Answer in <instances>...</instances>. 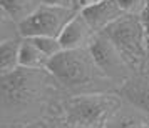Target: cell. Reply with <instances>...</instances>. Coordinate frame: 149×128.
Wrapping results in <instances>:
<instances>
[{"instance_id": "obj_1", "label": "cell", "mask_w": 149, "mask_h": 128, "mask_svg": "<svg viewBox=\"0 0 149 128\" xmlns=\"http://www.w3.org/2000/svg\"><path fill=\"white\" fill-rule=\"evenodd\" d=\"M67 97L49 68L0 75V128H62Z\"/></svg>"}, {"instance_id": "obj_2", "label": "cell", "mask_w": 149, "mask_h": 128, "mask_svg": "<svg viewBox=\"0 0 149 128\" xmlns=\"http://www.w3.org/2000/svg\"><path fill=\"white\" fill-rule=\"evenodd\" d=\"M47 68L67 95L119 92V87L104 73L89 48L62 50L50 58Z\"/></svg>"}, {"instance_id": "obj_3", "label": "cell", "mask_w": 149, "mask_h": 128, "mask_svg": "<svg viewBox=\"0 0 149 128\" xmlns=\"http://www.w3.org/2000/svg\"><path fill=\"white\" fill-rule=\"evenodd\" d=\"M122 101L119 92L69 95L64 103V127L106 128Z\"/></svg>"}, {"instance_id": "obj_4", "label": "cell", "mask_w": 149, "mask_h": 128, "mask_svg": "<svg viewBox=\"0 0 149 128\" xmlns=\"http://www.w3.org/2000/svg\"><path fill=\"white\" fill-rule=\"evenodd\" d=\"M102 34L116 45L134 73L144 72L149 62V43L142 15H122Z\"/></svg>"}, {"instance_id": "obj_5", "label": "cell", "mask_w": 149, "mask_h": 128, "mask_svg": "<svg viewBox=\"0 0 149 128\" xmlns=\"http://www.w3.org/2000/svg\"><path fill=\"white\" fill-rule=\"evenodd\" d=\"M77 14V10L64 7H55L42 3L29 18L19 23L20 35L25 38L35 37H59L69 20Z\"/></svg>"}, {"instance_id": "obj_6", "label": "cell", "mask_w": 149, "mask_h": 128, "mask_svg": "<svg viewBox=\"0 0 149 128\" xmlns=\"http://www.w3.org/2000/svg\"><path fill=\"white\" fill-rule=\"evenodd\" d=\"M89 50L94 55L99 67L104 70V73L119 87V90L132 75H136L132 72V68L127 65V62L124 60L121 52L116 48V45L109 40L106 34L95 35V38L91 43Z\"/></svg>"}, {"instance_id": "obj_7", "label": "cell", "mask_w": 149, "mask_h": 128, "mask_svg": "<svg viewBox=\"0 0 149 128\" xmlns=\"http://www.w3.org/2000/svg\"><path fill=\"white\" fill-rule=\"evenodd\" d=\"M94 28L89 25L86 17L77 12V14L69 20V23L64 27V30L59 35L64 50H75V48H89L91 43L95 38Z\"/></svg>"}, {"instance_id": "obj_8", "label": "cell", "mask_w": 149, "mask_h": 128, "mask_svg": "<svg viewBox=\"0 0 149 128\" xmlns=\"http://www.w3.org/2000/svg\"><path fill=\"white\" fill-rule=\"evenodd\" d=\"M79 12L86 17V20L94 28L95 34H102L111 23L119 20L122 15H127L124 14V10L116 0H101L97 3H92V5L81 8Z\"/></svg>"}, {"instance_id": "obj_9", "label": "cell", "mask_w": 149, "mask_h": 128, "mask_svg": "<svg viewBox=\"0 0 149 128\" xmlns=\"http://www.w3.org/2000/svg\"><path fill=\"white\" fill-rule=\"evenodd\" d=\"M106 128H149V113L124 100L109 118Z\"/></svg>"}, {"instance_id": "obj_10", "label": "cell", "mask_w": 149, "mask_h": 128, "mask_svg": "<svg viewBox=\"0 0 149 128\" xmlns=\"http://www.w3.org/2000/svg\"><path fill=\"white\" fill-rule=\"evenodd\" d=\"M119 93L124 100L136 105L137 108L149 113V77L144 73H136L121 87Z\"/></svg>"}, {"instance_id": "obj_11", "label": "cell", "mask_w": 149, "mask_h": 128, "mask_svg": "<svg viewBox=\"0 0 149 128\" xmlns=\"http://www.w3.org/2000/svg\"><path fill=\"white\" fill-rule=\"evenodd\" d=\"M44 3V0H0V12L17 23L24 22Z\"/></svg>"}, {"instance_id": "obj_12", "label": "cell", "mask_w": 149, "mask_h": 128, "mask_svg": "<svg viewBox=\"0 0 149 128\" xmlns=\"http://www.w3.org/2000/svg\"><path fill=\"white\" fill-rule=\"evenodd\" d=\"M22 38H12V40L0 42V75L10 73V72H14L20 67Z\"/></svg>"}, {"instance_id": "obj_13", "label": "cell", "mask_w": 149, "mask_h": 128, "mask_svg": "<svg viewBox=\"0 0 149 128\" xmlns=\"http://www.w3.org/2000/svg\"><path fill=\"white\" fill-rule=\"evenodd\" d=\"M49 58L32 38H22L20 43V67L24 68H47Z\"/></svg>"}, {"instance_id": "obj_14", "label": "cell", "mask_w": 149, "mask_h": 128, "mask_svg": "<svg viewBox=\"0 0 149 128\" xmlns=\"http://www.w3.org/2000/svg\"><path fill=\"white\" fill-rule=\"evenodd\" d=\"M12 38H22L19 23L12 20L8 15L0 12V42L12 40Z\"/></svg>"}, {"instance_id": "obj_15", "label": "cell", "mask_w": 149, "mask_h": 128, "mask_svg": "<svg viewBox=\"0 0 149 128\" xmlns=\"http://www.w3.org/2000/svg\"><path fill=\"white\" fill-rule=\"evenodd\" d=\"M32 40L35 42V45L40 48L49 58L59 55L62 50H64L61 40H59V37H35V38H32Z\"/></svg>"}, {"instance_id": "obj_16", "label": "cell", "mask_w": 149, "mask_h": 128, "mask_svg": "<svg viewBox=\"0 0 149 128\" xmlns=\"http://www.w3.org/2000/svg\"><path fill=\"white\" fill-rule=\"evenodd\" d=\"M116 2L127 15H142L149 3V0H116Z\"/></svg>"}, {"instance_id": "obj_17", "label": "cell", "mask_w": 149, "mask_h": 128, "mask_svg": "<svg viewBox=\"0 0 149 128\" xmlns=\"http://www.w3.org/2000/svg\"><path fill=\"white\" fill-rule=\"evenodd\" d=\"M44 3H49V5H55V7H64V8H72V10H77V0H44Z\"/></svg>"}, {"instance_id": "obj_18", "label": "cell", "mask_w": 149, "mask_h": 128, "mask_svg": "<svg viewBox=\"0 0 149 128\" xmlns=\"http://www.w3.org/2000/svg\"><path fill=\"white\" fill-rule=\"evenodd\" d=\"M142 20H144V25H146V32H148V43H149V3H148L146 12L142 14Z\"/></svg>"}, {"instance_id": "obj_19", "label": "cell", "mask_w": 149, "mask_h": 128, "mask_svg": "<svg viewBox=\"0 0 149 128\" xmlns=\"http://www.w3.org/2000/svg\"><path fill=\"white\" fill-rule=\"evenodd\" d=\"M97 2H101V0H77V8L81 10V8L87 7V5H92V3H97Z\"/></svg>"}, {"instance_id": "obj_20", "label": "cell", "mask_w": 149, "mask_h": 128, "mask_svg": "<svg viewBox=\"0 0 149 128\" xmlns=\"http://www.w3.org/2000/svg\"><path fill=\"white\" fill-rule=\"evenodd\" d=\"M142 73L149 77V62H148V65H146V68H144V72H142Z\"/></svg>"}, {"instance_id": "obj_21", "label": "cell", "mask_w": 149, "mask_h": 128, "mask_svg": "<svg viewBox=\"0 0 149 128\" xmlns=\"http://www.w3.org/2000/svg\"><path fill=\"white\" fill-rule=\"evenodd\" d=\"M62 128H87V127H62Z\"/></svg>"}]
</instances>
